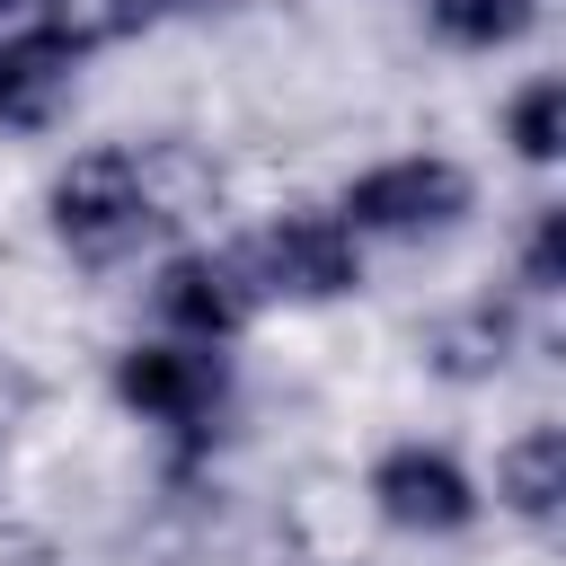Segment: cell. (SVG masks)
<instances>
[{
    "label": "cell",
    "mask_w": 566,
    "mask_h": 566,
    "mask_svg": "<svg viewBox=\"0 0 566 566\" xmlns=\"http://www.w3.org/2000/svg\"><path fill=\"white\" fill-rule=\"evenodd\" d=\"M150 221H159V212H150V186H142V168H133L124 150H88V159H71L62 186H53V230H62V248L88 256V265L142 248Z\"/></svg>",
    "instance_id": "1"
},
{
    "label": "cell",
    "mask_w": 566,
    "mask_h": 566,
    "mask_svg": "<svg viewBox=\"0 0 566 566\" xmlns=\"http://www.w3.org/2000/svg\"><path fill=\"white\" fill-rule=\"evenodd\" d=\"M248 292H283V301H327L354 283V230L336 212H283L274 230H256L239 256Z\"/></svg>",
    "instance_id": "2"
},
{
    "label": "cell",
    "mask_w": 566,
    "mask_h": 566,
    "mask_svg": "<svg viewBox=\"0 0 566 566\" xmlns=\"http://www.w3.org/2000/svg\"><path fill=\"white\" fill-rule=\"evenodd\" d=\"M115 389L150 416V424H177V433H203L221 416V354L212 345H142L115 363Z\"/></svg>",
    "instance_id": "3"
},
{
    "label": "cell",
    "mask_w": 566,
    "mask_h": 566,
    "mask_svg": "<svg viewBox=\"0 0 566 566\" xmlns=\"http://www.w3.org/2000/svg\"><path fill=\"white\" fill-rule=\"evenodd\" d=\"M469 203V177L451 168V159H389V168H371V177H354V195H345V230H433V221H451Z\"/></svg>",
    "instance_id": "4"
},
{
    "label": "cell",
    "mask_w": 566,
    "mask_h": 566,
    "mask_svg": "<svg viewBox=\"0 0 566 566\" xmlns=\"http://www.w3.org/2000/svg\"><path fill=\"white\" fill-rule=\"evenodd\" d=\"M371 495H380V513H389L398 531H460V522L478 513L469 478H460L442 451H416V442L371 469Z\"/></svg>",
    "instance_id": "5"
},
{
    "label": "cell",
    "mask_w": 566,
    "mask_h": 566,
    "mask_svg": "<svg viewBox=\"0 0 566 566\" xmlns=\"http://www.w3.org/2000/svg\"><path fill=\"white\" fill-rule=\"evenodd\" d=\"M248 310H256V292H248V274H239L230 256H177V265L159 274V318L186 327L195 345L230 336Z\"/></svg>",
    "instance_id": "6"
},
{
    "label": "cell",
    "mask_w": 566,
    "mask_h": 566,
    "mask_svg": "<svg viewBox=\"0 0 566 566\" xmlns=\"http://www.w3.org/2000/svg\"><path fill=\"white\" fill-rule=\"evenodd\" d=\"M80 44H88L80 27H44V35L0 44V124H44V115L71 97Z\"/></svg>",
    "instance_id": "7"
},
{
    "label": "cell",
    "mask_w": 566,
    "mask_h": 566,
    "mask_svg": "<svg viewBox=\"0 0 566 566\" xmlns=\"http://www.w3.org/2000/svg\"><path fill=\"white\" fill-rule=\"evenodd\" d=\"M557 495H566V433L539 424L531 442L504 451V504H513L522 522H557Z\"/></svg>",
    "instance_id": "8"
},
{
    "label": "cell",
    "mask_w": 566,
    "mask_h": 566,
    "mask_svg": "<svg viewBox=\"0 0 566 566\" xmlns=\"http://www.w3.org/2000/svg\"><path fill=\"white\" fill-rule=\"evenodd\" d=\"M424 18L451 44H504V35L531 27V0H424Z\"/></svg>",
    "instance_id": "9"
},
{
    "label": "cell",
    "mask_w": 566,
    "mask_h": 566,
    "mask_svg": "<svg viewBox=\"0 0 566 566\" xmlns=\"http://www.w3.org/2000/svg\"><path fill=\"white\" fill-rule=\"evenodd\" d=\"M504 345H513V327H504L495 310H469V318H451V327L433 336V363L469 380V371H495V363H504Z\"/></svg>",
    "instance_id": "10"
},
{
    "label": "cell",
    "mask_w": 566,
    "mask_h": 566,
    "mask_svg": "<svg viewBox=\"0 0 566 566\" xmlns=\"http://www.w3.org/2000/svg\"><path fill=\"white\" fill-rule=\"evenodd\" d=\"M557 106H566L557 80H531V88L513 97V150H522V159H557Z\"/></svg>",
    "instance_id": "11"
},
{
    "label": "cell",
    "mask_w": 566,
    "mask_h": 566,
    "mask_svg": "<svg viewBox=\"0 0 566 566\" xmlns=\"http://www.w3.org/2000/svg\"><path fill=\"white\" fill-rule=\"evenodd\" d=\"M177 9H212V0H106L80 35H133V27H159V18H177Z\"/></svg>",
    "instance_id": "12"
},
{
    "label": "cell",
    "mask_w": 566,
    "mask_h": 566,
    "mask_svg": "<svg viewBox=\"0 0 566 566\" xmlns=\"http://www.w3.org/2000/svg\"><path fill=\"white\" fill-rule=\"evenodd\" d=\"M557 256H566V212H539V230H531V256H522V265H531V283H539V292H548V283H557Z\"/></svg>",
    "instance_id": "13"
},
{
    "label": "cell",
    "mask_w": 566,
    "mask_h": 566,
    "mask_svg": "<svg viewBox=\"0 0 566 566\" xmlns=\"http://www.w3.org/2000/svg\"><path fill=\"white\" fill-rule=\"evenodd\" d=\"M44 27H62V0H0V44L44 35Z\"/></svg>",
    "instance_id": "14"
}]
</instances>
